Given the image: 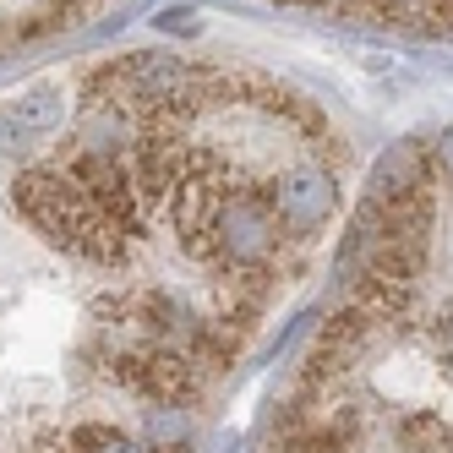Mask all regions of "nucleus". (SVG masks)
<instances>
[{"label": "nucleus", "mask_w": 453, "mask_h": 453, "mask_svg": "<svg viewBox=\"0 0 453 453\" xmlns=\"http://www.w3.org/2000/svg\"><path fill=\"white\" fill-rule=\"evenodd\" d=\"M344 197L328 110L230 60L132 50L0 99V453H191Z\"/></svg>", "instance_id": "1"}, {"label": "nucleus", "mask_w": 453, "mask_h": 453, "mask_svg": "<svg viewBox=\"0 0 453 453\" xmlns=\"http://www.w3.org/2000/svg\"><path fill=\"white\" fill-rule=\"evenodd\" d=\"M257 453H453V137L404 153L355 219Z\"/></svg>", "instance_id": "2"}, {"label": "nucleus", "mask_w": 453, "mask_h": 453, "mask_svg": "<svg viewBox=\"0 0 453 453\" xmlns=\"http://www.w3.org/2000/svg\"><path fill=\"white\" fill-rule=\"evenodd\" d=\"M279 6L355 22V27H382V34L453 39V0H279Z\"/></svg>", "instance_id": "3"}]
</instances>
